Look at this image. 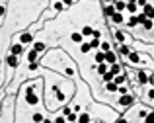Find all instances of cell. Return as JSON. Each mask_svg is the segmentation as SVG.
I'll list each match as a JSON object with an SVG mask.
<instances>
[{"mask_svg": "<svg viewBox=\"0 0 154 123\" xmlns=\"http://www.w3.org/2000/svg\"><path fill=\"white\" fill-rule=\"evenodd\" d=\"M25 100H27V104H29V106H35V104L39 102V98L35 96V92H33L31 86H27V88H25Z\"/></svg>", "mask_w": 154, "mask_h": 123, "instance_id": "cell-1", "label": "cell"}, {"mask_svg": "<svg viewBox=\"0 0 154 123\" xmlns=\"http://www.w3.org/2000/svg\"><path fill=\"white\" fill-rule=\"evenodd\" d=\"M133 102H135V96H131V94H125V96H121V98H119V106L127 108V106H131Z\"/></svg>", "mask_w": 154, "mask_h": 123, "instance_id": "cell-2", "label": "cell"}, {"mask_svg": "<svg viewBox=\"0 0 154 123\" xmlns=\"http://www.w3.org/2000/svg\"><path fill=\"white\" fill-rule=\"evenodd\" d=\"M33 41V35L29 33V31H23L22 35H20V43L22 45H27V43H31Z\"/></svg>", "mask_w": 154, "mask_h": 123, "instance_id": "cell-3", "label": "cell"}, {"mask_svg": "<svg viewBox=\"0 0 154 123\" xmlns=\"http://www.w3.org/2000/svg\"><path fill=\"white\" fill-rule=\"evenodd\" d=\"M10 53H12V55H16V57H18V55H22V53H23V45H22V43L12 45V47H10Z\"/></svg>", "mask_w": 154, "mask_h": 123, "instance_id": "cell-4", "label": "cell"}, {"mask_svg": "<svg viewBox=\"0 0 154 123\" xmlns=\"http://www.w3.org/2000/svg\"><path fill=\"white\" fill-rule=\"evenodd\" d=\"M137 82H139V84H146V82H148V76H146V72H144V70H137Z\"/></svg>", "mask_w": 154, "mask_h": 123, "instance_id": "cell-5", "label": "cell"}, {"mask_svg": "<svg viewBox=\"0 0 154 123\" xmlns=\"http://www.w3.org/2000/svg\"><path fill=\"white\" fill-rule=\"evenodd\" d=\"M113 6H115V10L121 12V14H123V10H127V2H123V0H115Z\"/></svg>", "mask_w": 154, "mask_h": 123, "instance_id": "cell-6", "label": "cell"}, {"mask_svg": "<svg viewBox=\"0 0 154 123\" xmlns=\"http://www.w3.org/2000/svg\"><path fill=\"white\" fill-rule=\"evenodd\" d=\"M6 63H8V67H12V68H14V67H18V57L10 53V55L6 57Z\"/></svg>", "mask_w": 154, "mask_h": 123, "instance_id": "cell-7", "label": "cell"}, {"mask_svg": "<svg viewBox=\"0 0 154 123\" xmlns=\"http://www.w3.org/2000/svg\"><path fill=\"white\" fill-rule=\"evenodd\" d=\"M103 14H105L107 18H113V14H117V10H115V6H113V4H109V6H105V8H103Z\"/></svg>", "mask_w": 154, "mask_h": 123, "instance_id": "cell-8", "label": "cell"}, {"mask_svg": "<svg viewBox=\"0 0 154 123\" xmlns=\"http://www.w3.org/2000/svg\"><path fill=\"white\" fill-rule=\"evenodd\" d=\"M113 33H115V39H117V43H119V45H125V33H123L121 29H115Z\"/></svg>", "mask_w": 154, "mask_h": 123, "instance_id": "cell-9", "label": "cell"}, {"mask_svg": "<svg viewBox=\"0 0 154 123\" xmlns=\"http://www.w3.org/2000/svg\"><path fill=\"white\" fill-rule=\"evenodd\" d=\"M105 63H109V65H115V63H117V57H115V53H113V51L105 53Z\"/></svg>", "mask_w": 154, "mask_h": 123, "instance_id": "cell-10", "label": "cell"}, {"mask_svg": "<svg viewBox=\"0 0 154 123\" xmlns=\"http://www.w3.org/2000/svg\"><path fill=\"white\" fill-rule=\"evenodd\" d=\"M111 22H113V23H117V25H119V23H123V22H125V18H123V14H121V12H117V14H113V18H111Z\"/></svg>", "mask_w": 154, "mask_h": 123, "instance_id": "cell-11", "label": "cell"}, {"mask_svg": "<svg viewBox=\"0 0 154 123\" xmlns=\"http://www.w3.org/2000/svg\"><path fill=\"white\" fill-rule=\"evenodd\" d=\"M96 70H98V74H101V76H103L105 72H109V67H107V63H101V65H98V68H96Z\"/></svg>", "mask_w": 154, "mask_h": 123, "instance_id": "cell-12", "label": "cell"}, {"mask_svg": "<svg viewBox=\"0 0 154 123\" xmlns=\"http://www.w3.org/2000/svg\"><path fill=\"white\" fill-rule=\"evenodd\" d=\"M143 14L146 16V18H150V20H152V18H154V8L150 6V4H146V6H144V12H143Z\"/></svg>", "mask_w": 154, "mask_h": 123, "instance_id": "cell-13", "label": "cell"}, {"mask_svg": "<svg viewBox=\"0 0 154 123\" xmlns=\"http://www.w3.org/2000/svg\"><path fill=\"white\" fill-rule=\"evenodd\" d=\"M109 72H113L115 76H117V74H123V68H121V65H117V63H115V65H111Z\"/></svg>", "mask_w": 154, "mask_h": 123, "instance_id": "cell-14", "label": "cell"}, {"mask_svg": "<svg viewBox=\"0 0 154 123\" xmlns=\"http://www.w3.org/2000/svg\"><path fill=\"white\" fill-rule=\"evenodd\" d=\"M125 80H127V76H125V74H117V76L113 78V82H115L117 86H123V84H125Z\"/></svg>", "mask_w": 154, "mask_h": 123, "instance_id": "cell-15", "label": "cell"}, {"mask_svg": "<svg viewBox=\"0 0 154 123\" xmlns=\"http://www.w3.org/2000/svg\"><path fill=\"white\" fill-rule=\"evenodd\" d=\"M78 123H90V113L88 112L80 113V115H78Z\"/></svg>", "mask_w": 154, "mask_h": 123, "instance_id": "cell-16", "label": "cell"}, {"mask_svg": "<svg viewBox=\"0 0 154 123\" xmlns=\"http://www.w3.org/2000/svg\"><path fill=\"white\" fill-rule=\"evenodd\" d=\"M105 90H107V92H119V86H117L115 82H107V84H105Z\"/></svg>", "mask_w": 154, "mask_h": 123, "instance_id": "cell-17", "label": "cell"}, {"mask_svg": "<svg viewBox=\"0 0 154 123\" xmlns=\"http://www.w3.org/2000/svg\"><path fill=\"white\" fill-rule=\"evenodd\" d=\"M37 55H39V53H37L35 49L29 51V53H27V61H29V63H35V61H37Z\"/></svg>", "mask_w": 154, "mask_h": 123, "instance_id": "cell-18", "label": "cell"}, {"mask_svg": "<svg viewBox=\"0 0 154 123\" xmlns=\"http://www.w3.org/2000/svg\"><path fill=\"white\" fill-rule=\"evenodd\" d=\"M96 63H98V65H101V63H105V53H103V51H99V53H96Z\"/></svg>", "mask_w": 154, "mask_h": 123, "instance_id": "cell-19", "label": "cell"}, {"mask_svg": "<svg viewBox=\"0 0 154 123\" xmlns=\"http://www.w3.org/2000/svg\"><path fill=\"white\" fill-rule=\"evenodd\" d=\"M141 61V57H139V53H133L131 51V55H129V63H133V65H137Z\"/></svg>", "mask_w": 154, "mask_h": 123, "instance_id": "cell-20", "label": "cell"}, {"mask_svg": "<svg viewBox=\"0 0 154 123\" xmlns=\"http://www.w3.org/2000/svg\"><path fill=\"white\" fill-rule=\"evenodd\" d=\"M82 35H84V37H90V35H94V29H92L90 25H84V27H82Z\"/></svg>", "mask_w": 154, "mask_h": 123, "instance_id": "cell-21", "label": "cell"}, {"mask_svg": "<svg viewBox=\"0 0 154 123\" xmlns=\"http://www.w3.org/2000/svg\"><path fill=\"white\" fill-rule=\"evenodd\" d=\"M127 10L135 16V14H137V2H127Z\"/></svg>", "mask_w": 154, "mask_h": 123, "instance_id": "cell-22", "label": "cell"}, {"mask_svg": "<svg viewBox=\"0 0 154 123\" xmlns=\"http://www.w3.org/2000/svg\"><path fill=\"white\" fill-rule=\"evenodd\" d=\"M70 39H72L74 43H82V39H84V35H82V33H72V35H70Z\"/></svg>", "mask_w": 154, "mask_h": 123, "instance_id": "cell-23", "label": "cell"}, {"mask_svg": "<svg viewBox=\"0 0 154 123\" xmlns=\"http://www.w3.org/2000/svg\"><path fill=\"white\" fill-rule=\"evenodd\" d=\"M101 78H103V82L107 84V82H113V78H115V74H113V72H105V74H103Z\"/></svg>", "mask_w": 154, "mask_h": 123, "instance_id": "cell-24", "label": "cell"}, {"mask_svg": "<svg viewBox=\"0 0 154 123\" xmlns=\"http://www.w3.org/2000/svg\"><path fill=\"white\" fill-rule=\"evenodd\" d=\"M119 53H121V55H131V49H129V47H127V45H119Z\"/></svg>", "mask_w": 154, "mask_h": 123, "instance_id": "cell-25", "label": "cell"}, {"mask_svg": "<svg viewBox=\"0 0 154 123\" xmlns=\"http://www.w3.org/2000/svg\"><path fill=\"white\" fill-rule=\"evenodd\" d=\"M127 25H129V27H135V25H139V20H137V16H131V18H129V22H127Z\"/></svg>", "mask_w": 154, "mask_h": 123, "instance_id": "cell-26", "label": "cell"}, {"mask_svg": "<svg viewBox=\"0 0 154 123\" xmlns=\"http://www.w3.org/2000/svg\"><path fill=\"white\" fill-rule=\"evenodd\" d=\"M33 121H35V123H41V121H45L43 113H39V112H37V113H33Z\"/></svg>", "mask_w": 154, "mask_h": 123, "instance_id": "cell-27", "label": "cell"}, {"mask_svg": "<svg viewBox=\"0 0 154 123\" xmlns=\"http://www.w3.org/2000/svg\"><path fill=\"white\" fill-rule=\"evenodd\" d=\"M66 121H68V123H76V121H78V115L72 112L70 115H66Z\"/></svg>", "mask_w": 154, "mask_h": 123, "instance_id": "cell-28", "label": "cell"}, {"mask_svg": "<svg viewBox=\"0 0 154 123\" xmlns=\"http://www.w3.org/2000/svg\"><path fill=\"white\" fill-rule=\"evenodd\" d=\"M143 27H144V29H152V27H154V22L150 20V18H148V20L143 23Z\"/></svg>", "mask_w": 154, "mask_h": 123, "instance_id": "cell-29", "label": "cell"}, {"mask_svg": "<svg viewBox=\"0 0 154 123\" xmlns=\"http://www.w3.org/2000/svg\"><path fill=\"white\" fill-rule=\"evenodd\" d=\"M144 123H154V112H148V115L144 117Z\"/></svg>", "mask_w": 154, "mask_h": 123, "instance_id": "cell-30", "label": "cell"}, {"mask_svg": "<svg viewBox=\"0 0 154 123\" xmlns=\"http://www.w3.org/2000/svg\"><path fill=\"white\" fill-rule=\"evenodd\" d=\"M101 51H103V53H109V51H111V45L107 43V41H103V43H101Z\"/></svg>", "mask_w": 154, "mask_h": 123, "instance_id": "cell-31", "label": "cell"}, {"mask_svg": "<svg viewBox=\"0 0 154 123\" xmlns=\"http://www.w3.org/2000/svg\"><path fill=\"white\" fill-rule=\"evenodd\" d=\"M33 49H35L37 53H43V51H45V43H35V47H33Z\"/></svg>", "mask_w": 154, "mask_h": 123, "instance_id": "cell-32", "label": "cell"}, {"mask_svg": "<svg viewBox=\"0 0 154 123\" xmlns=\"http://www.w3.org/2000/svg\"><path fill=\"white\" fill-rule=\"evenodd\" d=\"M90 49H92V45H90V43H82V47H80V51H82V53H88Z\"/></svg>", "mask_w": 154, "mask_h": 123, "instance_id": "cell-33", "label": "cell"}, {"mask_svg": "<svg viewBox=\"0 0 154 123\" xmlns=\"http://www.w3.org/2000/svg\"><path fill=\"white\" fill-rule=\"evenodd\" d=\"M90 45H92V49H96V47H101V43H99L98 39H92V41H90Z\"/></svg>", "mask_w": 154, "mask_h": 123, "instance_id": "cell-34", "label": "cell"}, {"mask_svg": "<svg viewBox=\"0 0 154 123\" xmlns=\"http://www.w3.org/2000/svg\"><path fill=\"white\" fill-rule=\"evenodd\" d=\"M119 94H121V96H125V94H129V90H127V86H119Z\"/></svg>", "mask_w": 154, "mask_h": 123, "instance_id": "cell-35", "label": "cell"}, {"mask_svg": "<svg viewBox=\"0 0 154 123\" xmlns=\"http://www.w3.org/2000/svg\"><path fill=\"white\" fill-rule=\"evenodd\" d=\"M53 8H55L57 12H61V10H63V4H61V2H55V4H53Z\"/></svg>", "mask_w": 154, "mask_h": 123, "instance_id": "cell-36", "label": "cell"}, {"mask_svg": "<svg viewBox=\"0 0 154 123\" xmlns=\"http://www.w3.org/2000/svg\"><path fill=\"white\" fill-rule=\"evenodd\" d=\"M148 84H150V86H154V72L148 76Z\"/></svg>", "mask_w": 154, "mask_h": 123, "instance_id": "cell-37", "label": "cell"}, {"mask_svg": "<svg viewBox=\"0 0 154 123\" xmlns=\"http://www.w3.org/2000/svg\"><path fill=\"white\" fill-rule=\"evenodd\" d=\"M55 123H66V117H57Z\"/></svg>", "mask_w": 154, "mask_h": 123, "instance_id": "cell-38", "label": "cell"}, {"mask_svg": "<svg viewBox=\"0 0 154 123\" xmlns=\"http://www.w3.org/2000/svg\"><path fill=\"white\" fill-rule=\"evenodd\" d=\"M137 4H139V6H143V8H144V6H146V4H148V2H146V0H139V2H137Z\"/></svg>", "mask_w": 154, "mask_h": 123, "instance_id": "cell-39", "label": "cell"}, {"mask_svg": "<svg viewBox=\"0 0 154 123\" xmlns=\"http://www.w3.org/2000/svg\"><path fill=\"white\" fill-rule=\"evenodd\" d=\"M63 2H65L66 6H72V4H74V0H63Z\"/></svg>", "mask_w": 154, "mask_h": 123, "instance_id": "cell-40", "label": "cell"}, {"mask_svg": "<svg viewBox=\"0 0 154 123\" xmlns=\"http://www.w3.org/2000/svg\"><path fill=\"white\" fill-rule=\"evenodd\" d=\"M115 123H127V119H125V117H121V119H117Z\"/></svg>", "mask_w": 154, "mask_h": 123, "instance_id": "cell-41", "label": "cell"}, {"mask_svg": "<svg viewBox=\"0 0 154 123\" xmlns=\"http://www.w3.org/2000/svg\"><path fill=\"white\" fill-rule=\"evenodd\" d=\"M127 2H137V0H127Z\"/></svg>", "mask_w": 154, "mask_h": 123, "instance_id": "cell-42", "label": "cell"}]
</instances>
